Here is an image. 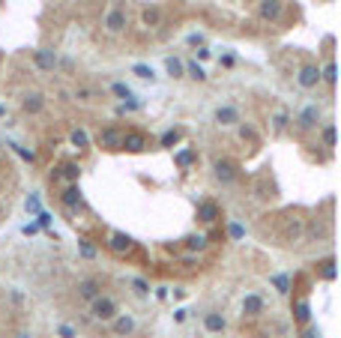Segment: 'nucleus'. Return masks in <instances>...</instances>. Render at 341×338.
Returning <instances> with one entry per match:
<instances>
[{"mask_svg":"<svg viewBox=\"0 0 341 338\" xmlns=\"http://www.w3.org/2000/svg\"><path fill=\"white\" fill-rule=\"evenodd\" d=\"M186 72H189V78H195V81H207V72H204V66H198V63H189Z\"/></svg>","mask_w":341,"mask_h":338,"instance_id":"c85d7f7f","label":"nucleus"},{"mask_svg":"<svg viewBox=\"0 0 341 338\" xmlns=\"http://www.w3.org/2000/svg\"><path fill=\"white\" fill-rule=\"evenodd\" d=\"M123 150H129V153L147 150V135L144 132H123Z\"/></svg>","mask_w":341,"mask_h":338,"instance_id":"9d476101","label":"nucleus"},{"mask_svg":"<svg viewBox=\"0 0 341 338\" xmlns=\"http://www.w3.org/2000/svg\"><path fill=\"white\" fill-rule=\"evenodd\" d=\"M207 57H210V48L201 45V48H198V60H207Z\"/></svg>","mask_w":341,"mask_h":338,"instance_id":"37998d69","label":"nucleus"},{"mask_svg":"<svg viewBox=\"0 0 341 338\" xmlns=\"http://www.w3.org/2000/svg\"><path fill=\"white\" fill-rule=\"evenodd\" d=\"M216 123L219 126H234V123H240V111L234 105H219L216 108Z\"/></svg>","mask_w":341,"mask_h":338,"instance_id":"f8f14e48","label":"nucleus"},{"mask_svg":"<svg viewBox=\"0 0 341 338\" xmlns=\"http://www.w3.org/2000/svg\"><path fill=\"white\" fill-rule=\"evenodd\" d=\"M141 18H144V24H147V27H156V24L162 21V12H159L156 6H150V9H144V15H141Z\"/></svg>","mask_w":341,"mask_h":338,"instance_id":"5701e85b","label":"nucleus"},{"mask_svg":"<svg viewBox=\"0 0 341 338\" xmlns=\"http://www.w3.org/2000/svg\"><path fill=\"white\" fill-rule=\"evenodd\" d=\"M297 84H300L303 90H315V87L321 84V69H318L315 63L300 66V72H297Z\"/></svg>","mask_w":341,"mask_h":338,"instance_id":"f03ea898","label":"nucleus"},{"mask_svg":"<svg viewBox=\"0 0 341 338\" xmlns=\"http://www.w3.org/2000/svg\"><path fill=\"white\" fill-rule=\"evenodd\" d=\"M195 162H198L195 150H183V153H177V165H180V168H189V165H195Z\"/></svg>","mask_w":341,"mask_h":338,"instance_id":"a878e982","label":"nucleus"},{"mask_svg":"<svg viewBox=\"0 0 341 338\" xmlns=\"http://www.w3.org/2000/svg\"><path fill=\"white\" fill-rule=\"evenodd\" d=\"M24 207H27V213H39V198H36V195H30V198L24 201Z\"/></svg>","mask_w":341,"mask_h":338,"instance_id":"58836bf2","label":"nucleus"},{"mask_svg":"<svg viewBox=\"0 0 341 338\" xmlns=\"http://www.w3.org/2000/svg\"><path fill=\"white\" fill-rule=\"evenodd\" d=\"M174 321H177V324H183V321H186V309H180V312L174 315Z\"/></svg>","mask_w":341,"mask_h":338,"instance_id":"c03bdc74","label":"nucleus"},{"mask_svg":"<svg viewBox=\"0 0 341 338\" xmlns=\"http://www.w3.org/2000/svg\"><path fill=\"white\" fill-rule=\"evenodd\" d=\"M75 294H78V300L93 303L96 297H102V285H99V279H81V282L75 285Z\"/></svg>","mask_w":341,"mask_h":338,"instance_id":"39448f33","label":"nucleus"},{"mask_svg":"<svg viewBox=\"0 0 341 338\" xmlns=\"http://www.w3.org/2000/svg\"><path fill=\"white\" fill-rule=\"evenodd\" d=\"M90 96H93V93H90L87 87H78V90H75V99H78V102H90Z\"/></svg>","mask_w":341,"mask_h":338,"instance_id":"ea45409f","label":"nucleus"},{"mask_svg":"<svg viewBox=\"0 0 341 338\" xmlns=\"http://www.w3.org/2000/svg\"><path fill=\"white\" fill-rule=\"evenodd\" d=\"M321 276H324V279H330V282L336 279V261H333V258L321 264Z\"/></svg>","mask_w":341,"mask_h":338,"instance_id":"f704fd0d","label":"nucleus"},{"mask_svg":"<svg viewBox=\"0 0 341 338\" xmlns=\"http://www.w3.org/2000/svg\"><path fill=\"white\" fill-rule=\"evenodd\" d=\"M3 114H6V108H3V105H0V117H3Z\"/></svg>","mask_w":341,"mask_h":338,"instance_id":"a18cd8bd","label":"nucleus"},{"mask_svg":"<svg viewBox=\"0 0 341 338\" xmlns=\"http://www.w3.org/2000/svg\"><path fill=\"white\" fill-rule=\"evenodd\" d=\"M39 228H48L51 225V213H39V222H36Z\"/></svg>","mask_w":341,"mask_h":338,"instance_id":"79ce46f5","label":"nucleus"},{"mask_svg":"<svg viewBox=\"0 0 341 338\" xmlns=\"http://www.w3.org/2000/svg\"><path fill=\"white\" fill-rule=\"evenodd\" d=\"M180 138H183V132H180V129H168V132L162 135V141H159V144H162V147H174Z\"/></svg>","mask_w":341,"mask_h":338,"instance_id":"393cba45","label":"nucleus"},{"mask_svg":"<svg viewBox=\"0 0 341 338\" xmlns=\"http://www.w3.org/2000/svg\"><path fill=\"white\" fill-rule=\"evenodd\" d=\"M60 338H75V327L63 324V327H60Z\"/></svg>","mask_w":341,"mask_h":338,"instance_id":"a19ab883","label":"nucleus"},{"mask_svg":"<svg viewBox=\"0 0 341 338\" xmlns=\"http://www.w3.org/2000/svg\"><path fill=\"white\" fill-rule=\"evenodd\" d=\"M108 246H111L114 255H126V252L132 249V237H129V234H111Z\"/></svg>","mask_w":341,"mask_h":338,"instance_id":"f3484780","label":"nucleus"},{"mask_svg":"<svg viewBox=\"0 0 341 338\" xmlns=\"http://www.w3.org/2000/svg\"><path fill=\"white\" fill-rule=\"evenodd\" d=\"M60 201H63V207H66V210H78V207L84 204V198H81V189H78V183L66 186V189H63V195H60Z\"/></svg>","mask_w":341,"mask_h":338,"instance_id":"9b49d317","label":"nucleus"},{"mask_svg":"<svg viewBox=\"0 0 341 338\" xmlns=\"http://www.w3.org/2000/svg\"><path fill=\"white\" fill-rule=\"evenodd\" d=\"M321 138H324L327 147H336V123H327L324 132H321Z\"/></svg>","mask_w":341,"mask_h":338,"instance_id":"cd10ccee","label":"nucleus"},{"mask_svg":"<svg viewBox=\"0 0 341 338\" xmlns=\"http://www.w3.org/2000/svg\"><path fill=\"white\" fill-rule=\"evenodd\" d=\"M297 321H300V324H309V321H312V309H309V303H297Z\"/></svg>","mask_w":341,"mask_h":338,"instance_id":"7c9ffc66","label":"nucleus"},{"mask_svg":"<svg viewBox=\"0 0 341 338\" xmlns=\"http://www.w3.org/2000/svg\"><path fill=\"white\" fill-rule=\"evenodd\" d=\"M90 315H93L96 321H108V324H111L120 312H117V303H114L111 297H96V300L90 303Z\"/></svg>","mask_w":341,"mask_h":338,"instance_id":"f257e3e1","label":"nucleus"},{"mask_svg":"<svg viewBox=\"0 0 341 338\" xmlns=\"http://www.w3.org/2000/svg\"><path fill=\"white\" fill-rule=\"evenodd\" d=\"M243 315H246V318L264 315V297H261V294H249V297L243 300Z\"/></svg>","mask_w":341,"mask_h":338,"instance_id":"ddd939ff","label":"nucleus"},{"mask_svg":"<svg viewBox=\"0 0 341 338\" xmlns=\"http://www.w3.org/2000/svg\"><path fill=\"white\" fill-rule=\"evenodd\" d=\"M132 75H138V78H144V81H153V78H156L153 66H144V63H135V66H132Z\"/></svg>","mask_w":341,"mask_h":338,"instance_id":"b1692460","label":"nucleus"},{"mask_svg":"<svg viewBox=\"0 0 341 338\" xmlns=\"http://www.w3.org/2000/svg\"><path fill=\"white\" fill-rule=\"evenodd\" d=\"M132 288H135L138 297H147V294H150V285H147L144 279H132Z\"/></svg>","mask_w":341,"mask_h":338,"instance_id":"e433bc0d","label":"nucleus"},{"mask_svg":"<svg viewBox=\"0 0 341 338\" xmlns=\"http://www.w3.org/2000/svg\"><path fill=\"white\" fill-rule=\"evenodd\" d=\"M165 69H168L171 78H183V72H186L183 60H177V57H168V60H165Z\"/></svg>","mask_w":341,"mask_h":338,"instance_id":"6ab92c4d","label":"nucleus"},{"mask_svg":"<svg viewBox=\"0 0 341 338\" xmlns=\"http://www.w3.org/2000/svg\"><path fill=\"white\" fill-rule=\"evenodd\" d=\"M219 216H222V213H219V204H213V201H201V204H198V219H201V222L210 225V222H216Z\"/></svg>","mask_w":341,"mask_h":338,"instance_id":"dca6fc26","label":"nucleus"},{"mask_svg":"<svg viewBox=\"0 0 341 338\" xmlns=\"http://www.w3.org/2000/svg\"><path fill=\"white\" fill-rule=\"evenodd\" d=\"M69 141H72V147H78V150H87V147H90V135H87L84 129H75V132L69 135Z\"/></svg>","mask_w":341,"mask_h":338,"instance_id":"412c9836","label":"nucleus"},{"mask_svg":"<svg viewBox=\"0 0 341 338\" xmlns=\"http://www.w3.org/2000/svg\"><path fill=\"white\" fill-rule=\"evenodd\" d=\"M21 108H24L27 114H39V111L45 108V99H42V93H27V96L21 99Z\"/></svg>","mask_w":341,"mask_h":338,"instance_id":"a211bd4d","label":"nucleus"},{"mask_svg":"<svg viewBox=\"0 0 341 338\" xmlns=\"http://www.w3.org/2000/svg\"><path fill=\"white\" fill-rule=\"evenodd\" d=\"M288 120H291V117H288V114H285V111H279V114H276V117H273V126H276V129H279V132H285V129H288Z\"/></svg>","mask_w":341,"mask_h":338,"instance_id":"c9c22d12","label":"nucleus"},{"mask_svg":"<svg viewBox=\"0 0 341 338\" xmlns=\"http://www.w3.org/2000/svg\"><path fill=\"white\" fill-rule=\"evenodd\" d=\"M9 147H12L21 159H27V162H33V159H36V153H33V150H24V147H18V144H9Z\"/></svg>","mask_w":341,"mask_h":338,"instance_id":"4c0bfd02","label":"nucleus"},{"mask_svg":"<svg viewBox=\"0 0 341 338\" xmlns=\"http://www.w3.org/2000/svg\"><path fill=\"white\" fill-rule=\"evenodd\" d=\"M213 174H216V180H219L222 186H231V183L237 180L240 171H237L234 162H228V159H216V162H213Z\"/></svg>","mask_w":341,"mask_h":338,"instance_id":"7ed1b4c3","label":"nucleus"},{"mask_svg":"<svg viewBox=\"0 0 341 338\" xmlns=\"http://www.w3.org/2000/svg\"><path fill=\"white\" fill-rule=\"evenodd\" d=\"M60 174H63V177H66L69 183H78V177H81V168H78L75 162H66V165L60 168Z\"/></svg>","mask_w":341,"mask_h":338,"instance_id":"4be33fe9","label":"nucleus"},{"mask_svg":"<svg viewBox=\"0 0 341 338\" xmlns=\"http://www.w3.org/2000/svg\"><path fill=\"white\" fill-rule=\"evenodd\" d=\"M111 90H114V93H117V96H120L123 102H126V99H132V90H129V87H126L123 81H114V84H111Z\"/></svg>","mask_w":341,"mask_h":338,"instance_id":"2f4dec72","label":"nucleus"},{"mask_svg":"<svg viewBox=\"0 0 341 338\" xmlns=\"http://www.w3.org/2000/svg\"><path fill=\"white\" fill-rule=\"evenodd\" d=\"M282 12H285V3H282V0H261V3H258V15H261L264 21H279Z\"/></svg>","mask_w":341,"mask_h":338,"instance_id":"0eeeda50","label":"nucleus"},{"mask_svg":"<svg viewBox=\"0 0 341 338\" xmlns=\"http://www.w3.org/2000/svg\"><path fill=\"white\" fill-rule=\"evenodd\" d=\"M318 120H321V108H318V105H309V108L297 117V126H300V129H315Z\"/></svg>","mask_w":341,"mask_h":338,"instance_id":"4468645a","label":"nucleus"},{"mask_svg":"<svg viewBox=\"0 0 341 338\" xmlns=\"http://www.w3.org/2000/svg\"><path fill=\"white\" fill-rule=\"evenodd\" d=\"M126 24H129V18H126V12H123L120 6H111V9L105 12V27H108V33H123Z\"/></svg>","mask_w":341,"mask_h":338,"instance_id":"20e7f679","label":"nucleus"},{"mask_svg":"<svg viewBox=\"0 0 341 338\" xmlns=\"http://www.w3.org/2000/svg\"><path fill=\"white\" fill-rule=\"evenodd\" d=\"M99 147H105V150H123V132L114 129V126L102 129L99 132Z\"/></svg>","mask_w":341,"mask_h":338,"instance_id":"423d86ee","label":"nucleus"},{"mask_svg":"<svg viewBox=\"0 0 341 338\" xmlns=\"http://www.w3.org/2000/svg\"><path fill=\"white\" fill-rule=\"evenodd\" d=\"M78 252H81V258H87V261H90V258H96V249H93V243H90V240H81V243H78Z\"/></svg>","mask_w":341,"mask_h":338,"instance_id":"72a5a7b5","label":"nucleus"},{"mask_svg":"<svg viewBox=\"0 0 341 338\" xmlns=\"http://www.w3.org/2000/svg\"><path fill=\"white\" fill-rule=\"evenodd\" d=\"M135 327H138V324H135V318H132V315H117V318L111 321V333H114V336H120V338L132 336V333H135Z\"/></svg>","mask_w":341,"mask_h":338,"instance_id":"1a4fd4ad","label":"nucleus"},{"mask_svg":"<svg viewBox=\"0 0 341 338\" xmlns=\"http://www.w3.org/2000/svg\"><path fill=\"white\" fill-rule=\"evenodd\" d=\"M33 63H36V69H42V72H54V69H57V54H54L51 48H39V51H33Z\"/></svg>","mask_w":341,"mask_h":338,"instance_id":"6e6552de","label":"nucleus"},{"mask_svg":"<svg viewBox=\"0 0 341 338\" xmlns=\"http://www.w3.org/2000/svg\"><path fill=\"white\" fill-rule=\"evenodd\" d=\"M186 246H189V252H201V249L207 246V237H204V234H192V237L186 240Z\"/></svg>","mask_w":341,"mask_h":338,"instance_id":"bb28decb","label":"nucleus"},{"mask_svg":"<svg viewBox=\"0 0 341 338\" xmlns=\"http://www.w3.org/2000/svg\"><path fill=\"white\" fill-rule=\"evenodd\" d=\"M321 81H327V84H336V81H339V66H336V60H330V63L321 69Z\"/></svg>","mask_w":341,"mask_h":338,"instance_id":"aec40b11","label":"nucleus"},{"mask_svg":"<svg viewBox=\"0 0 341 338\" xmlns=\"http://www.w3.org/2000/svg\"><path fill=\"white\" fill-rule=\"evenodd\" d=\"M225 327H228V321H225L219 312H207V315H204V330H207V333L219 336V333H225Z\"/></svg>","mask_w":341,"mask_h":338,"instance_id":"2eb2a0df","label":"nucleus"},{"mask_svg":"<svg viewBox=\"0 0 341 338\" xmlns=\"http://www.w3.org/2000/svg\"><path fill=\"white\" fill-rule=\"evenodd\" d=\"M228 234H231V240L237 243V240H243V237H246V228H243L240 222H231V225H228Z\"/></svg>","mask_w":341,"mask_h":338,"instance_id":"473e14b6","label":"nucleus"},{"mask_svg":"<svg viewBox=\"0 0 341 338\" xmlns=\"http://www.w3.org/2000/svg\"><path fill=\"white\" fill-rule=\"evenodd\" d=\"M270 282L279 288V294H291V279H288V276H273Z\"/></svg>","mask_w":341,"mask_h":338,"instance_id":"c756f323","label":"nucleus"}]
</instances>
